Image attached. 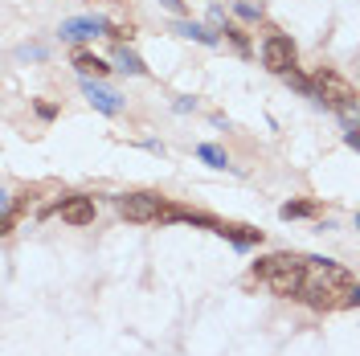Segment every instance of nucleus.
I'll return each mask as SVG.
<instances>
[{
	"label": "nucleus",
	"instance_id": "obj_4",
	"mask_svg": "<svg viewBox=\"0 0 360 356\" xmlns=\"http://www.w3.org/2000/svg\"><path fill=\"white\" fill-rule=\"evenodd\" d=\"M119 213L135 225H148V222H160V217H168L172 209L164 205V197L156 193H127V197H119Z\"/></svg>",
	"mask_w": 360,
	"mask_h": 356
},
{
	"label": "nucleus",
	"instance_id": "obj_10",
	"mask_svg": "<svg viewBox=\"0 0 360 356\" xmlns=\"http://www.w3.org/2000/svg\"><path fill=\"white\" fill-rule=\"evenodd\" d=\"M74 70H78V74H82V78H90V74H94V78H103V74H107V62H103V58H94V53H86V49H78V53H74Z\"/></svg>",
	"mask_w": 360,
	"mask_h": 356
},
{
	"label": "nucleus",
	"instance_id": "obj_1",
	"mask_svg": "<svg viewBox=\"0 0 360 356\" xmlns=\"http://www.w3.org/2000/svg\"><path fill=\"white\" fill-rule=\"evenodd\" d=\"M352 291V274L328 258H307V283H303V299L315 312H336L348 303Z\"/></svg>",
	"mask_w": 360,
	"mask_h": 356
},
{
	"label": "nucleus",
	"instance_id": "obj_9",
	"mask_svg": "<svg viewBox=\"0 0 360 356\" xmlns=\"http://www.w3.org/2000/svg\"><path fill=\"white\" fill-rule=\"evenodd\" d=\"M217 234H221V238H229L233 246H242V250L262 242V229H254V225H221Z\"/></svg>",
	"mask_w": 360,
	"mask_h": 356
},
{
	"label": "nucleus",
	"instance_id": "obj_17",
	"mask_svg": "<svg viewBox=\"0 0 360 356\" xmlns=\"http://www.w3.org/2000/svg\"><path fill=\"white\" fill-rule=\"evenodd\" d=\"M344 307H360V283H352V291H348V303Z\"/></svg>",
	"mask_w": 360,
	"mask_h": 356
},
{
	"label": "nucleus",
	"instance_id": "obj_16",
	"mask_svg": "<svg viewBox=\"0 0 360 356\" xmlns=\"http://www.w3.org/2000/svg\"><path fill=\"white\" fill-rule=\"evenodd\" d=\"M238 17H246V21H258V8H254V4H238Z\"/></svg>",
	"mask_w": 360,
	"mask_h": 356
},
{
	"label": "nucleus",
	"instance_id": "obj_2",
	"mask_svg": "<svg viewBox=\"0 0 360 356\" xmlns=\"http://www.w3.org/2000/svg\"><path fill=\"white\" fill-rule=\"evenodd\" d=\"M254 279H262L274 295L291 299V295H303V283H307V258H295V254H270L254 267Z\"/></svg>",
	"mask_w": 360,
	"mask_h": 356
},
{
	"label": "nucleus",
	"instance_id": "obj_22",
	"mask_svg": "<svg viewBox=\"0 0 360 356\" xmlns=\"http://www.w3.org/2000/svg\"><path fill=\"white\" fill-rule=\"evenodd\" d=\"M356 229H360V213H356Z\"/></svg>",
	"mask_w": 360,
	"mask_h": 356
},
{
	"label": "nucleus",
	"instance_id": "obj_18",
	"mask_svg": "<svg viewBox=\"0 0 360 356\" xmlns=\"http://www.w3.org/2000/svg\"><path fill=\"white\" fill-rule=\"evenodd\" d=\"M37 115H41V119H53V115H58V107H53V103H37Z\"/></svg>",
	"mask_w": 360,
	"mask_h": 356
},
{
	"label": "nucleus",
	"instance_id": "obj_12",
	"mask_svg": "<svg viewBox=\"0 0 360 356\" xmlns=\"http://www.w3.org/2000/svg\"><path fill=\"white\" fill-rule=\"evenodd\" d=\"M172 33H180V37H193V42H205V45H217V33H209L205 25H197V21H180Z\"/></svg>",
	"mask_w": 360,
	"mask_h": 356
},
{
	"label": "nucleus",
	"instance_id": "obj_20",
	"mask_svg": "<svg viewBox=\"0 0 360 356\" xmlns=\"http://www.w3.org/2000/svg\"><path fill=\"white\" fill-rule=\"evenodd\" d=\"M21 58H45V49H41V45H25Z\"/></svg>",
	"mask_w": 360,
	"mask_h": 356
},
{
	"label": "nucleus",
	"instance_id": "obj_21",
	"mask_svg": "<svg viewBox=\"0 0 360 356\" xmlns=\"http://www.w3.org/2000/svg\"><path fill=\"white\" fill-rule=\"evenodd\" d=\"M164 8H172V13H184V0H160Z\"/></svg>",
	"mask_w": 360,
	"mask_h": 356
},
{
	"label": "nucleus",
	"instance_id": "obj_13",
	"mask_svg": "<svg viewBox=\"0 0 360 356\" xmlns=\"http://www.w3.org/2000/svg\"><path fill=\"white\" fill-rule=\"evenodd\" d=\"M197 156H201L205 164H213V168H229V156H225L217 144H201V148H197Z\"/></svg>",
	"mask_w": 360,
	"mask_h": 356
},
{
	"label": "nucleus",
	"instance_id": "obj_15",
	"mask_svg": "<svg viewBox=\"0 0 360 356\" xmlns=\"http://www.w3.org/2000/svg\"><path fill=\"white\" fill-rule=\"evenodd\" d=\"M131 33H135L131 25H111V37H115L119 45H123V42H131Z\"/></svg>",
	"mask_w": 360,
	"mask_h": 356
},
{
	"label": "nucleus",
	"instance_id": "obj_19",
	"mask_svg": "<svg viewBox=\"0 0 360 356\" xmlns=\"http://www.w3.org/2000/svg\"><path fill=\"white\" fill-rule=\"evenodd\" d=\"M344 144H348V148H356V152H360V132H356V127H352V132H344Z\"/></svg>",
	"mask_w": 360,
	"mask_h": 356
},
{
	"label": "nucleus",
	"instance_id": "obj_8",
	"mask_svg": "<svg viewBox=\"0 0 360 356\" xmlns=\"http://www.w3.org/2000/svg\"><path fill=\"white\" fill-rule=\"evenodd\" d=\"M82 90H86V98L103 115H119V111H123V103H119V94H115V90L98 87V82H90V78H82Z\"/></svg>",
	"mask_w": 360,
	"mask_h": 356
},
{
	"label": "nucleus",
	"instance_id": "obj_6",
	"mask_svg": "<svg viewBox=\"0 0 360 356\" xmlns=\"http://www.w3.org/2000/svg\"><path fill=\"white\" fill-rule=\"evenodd\" d=\"M98 33H111V25L103 17H70V21H62L66 42H86V37H98Z\"/></svg>",
	"mask_w": 360,
	"mask_h": 356
},
{
	"label": "nucleus",
	"instance_id": "obj_11",
	"mask_svg": "<svg viewBox=\"0 0 360 356\" xmlns=\"http://www.w3.org/2000/svg\"><path fill=\"white\" fill-rule=\"evenodd\" d=\"M115 66L123 70V74H148L143 58H139L135 49H127V45H119V49H115Z\"/></svg>",
	"mask_w": 360,
	"mask_h": 356
},
{
	"label": "nucleus",
	"instance_id": "obj_5",
	"mask_svg": "<svg viewBox=\"0 0 360 356\" xmlns=\"http://www.w3.org/2000/svg\"><path fill=\"white\" fill-rule=\"evenodd\" d=\"M262 62H266L270 74H287V70H295V42L283 37V33L266 37V45H262Z\"/></svg>",
	"mask_w": 360,
	"mask_h": 356
},
{
	"label": "nucleus",
	"instance_id": "obj_3",
	"mask_svg": "<svg viewBox=\"0 0 360 356\" xmlns=\"http://www.w3.org/2000/svg\"><path fill=\"white\" fill-rule=\"evenodd\" d=\"M315 94H319V103H328V107H340V111H356L360 119V94L340 74H332V70H319L315 74Z\"/></svg>",
	"mask_w": 360,
	"mask_h": 356
},
{
	"label": "nucleus",
	"instance_id": "obj_7",
	"mask_svg": "<svg viewBox=\"0 0 360 356\" xmlns=\"http://www.w3.org/2000/svg\"><path fill=\"white\" fill-rule=\"evenodd\" d=\"M58 213H62V222H70V225H90L94 222V201L90 197H66L58 205Z\"/></svg>",
	"mask_w": 360,
	"mask_h": 356
},
{
	"label": "nucleus",
	"instance_id": "obj_14",
	"mask_svg": "<svg viewBox=\"0 0 360 356\" xmlns=\"http://www.w3.org/2000/svg\"><path fill=\"white\" fill-rule=\"evenodd\" d=\"M278 217H283V222H291V217H311V205H307V201H287V205L278 209Z\"/></svg>",
	"mask_w": 360,
	"mask_h": 356
}]
</instances>
